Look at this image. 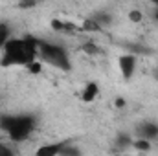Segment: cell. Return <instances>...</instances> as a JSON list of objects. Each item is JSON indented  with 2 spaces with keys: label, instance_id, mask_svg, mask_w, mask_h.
I'll use <instances>...</instances> for the list:
<instances>
[{
  "label": "cell",
  "instance_id": "2e32d148",
  "mask_svg": "<svg viewBox=\"0 0 158 156\" xmlns=\"http://www.w3.org/2000/svg\"><path fill=\"white\" fill-rule=\"evenodd\" d=\"M26 68H28L31 74H39V72H40V64H39V63H35V61H33V63H30Z\"/></svg>",
  "mask_w": 158,
  "mask_h": 156
},
{
  "label": "cell",
  "instance_id": "ba28073f",
  "mask_svg": "<svg viewBox=\"0 0 158 156\" xmlns=\"http://www.w3.org/2000/svg\"><path fill=\"white\" fill-rule=\"evenodd\" d=\"M52 28L55 31H63V33H74L76 26L70 22H63V20H52Z\"/></svg>",
  "mask_w": 158,
  "mask_h": 156
},
{
  "label": "cell",
  "instance_id": "d6986e66",
  "mask_svg": "<svg viewBox=\"0 0 158 156\" xmlns=\"http://www.w3.org/2000/svg\"><path fill=\"white\" fill-rule=\"evenodd\" d=\"M0 156H13V153H11L6 145H2V143H0Z\"/></svg>",
  "mask_w": 158,
  "mask_h": 156
},
{
  "label": "cell",
  "instance_id": "5bb4252c",
  "mask_svg": "<svg viewBox=\"0 0 158 156\" xmlns=\"http://www.w3.org/2000/svg\"><path fill=\"white\" fill-rule=\"evenodd\" d=\"M142 17H143V15H142V11H140V9H132V11L129 13V18H131L132 22H140V20H142Z\"/></svg>",
  "mask_w": 158,
  "mask_h": 156
},
{
  "label": "cell",
  "instance_id": "7402d4cb",
  "mask_svg": "<svg viewBox=\"0 0 158 156\" xmlns=\"http://www.w3.org/2000/svg\"><path fill=\"white\" fill-rule=\"evenodd\" d=\"M114 156H119V154H114Z\"/></svg>",
  "mask_w": 158,
  "mask_h": 156
},
{
  "label": "cell",
  "instance_id": "8992f818",
  "mask_svg": "<svg viewBox=\"0 0 158 156\" xmlns=\"http://www.w3.org/2000/svg\"><path fill=\"white\" fill-rule=\"evenodd\" d=\"M61 149H63L61 143H48V145L39 147L37 153H35V156H59Z\"/></svg>",
  "mask_w": 158,
  "mask_h": 156
},
{
  "label": "cell",
  "instance_id": "4fadbf2b",
  "mask_svg": "<svg viewBox=\"0 0 158 156\" xmlns=\"http://www.w3.org/2000/svg\"><path fill=\"white\" fill-rule=\"evenodd\" d=\"M98 24H99V28H101V24H110V17H107V15H103V13H99V15H94L92 17Z\"/></svg>",
  "mask_w": 158,
  "mask_h": 156
},
{
  "label": "cell",
  "instance_id": "3957f363",
  "mask_svg": "<svg viewBox=\"0 0 158 156\" xmlns=\"http://www.w3.org/2000/svg\"><path fill=\"white\" fill-rule=\"evenodd\" d=\"M39 53L52 66H55L59 70H70V61H68V55H66L64 48H61L57 44H50V42L39 40Z\"/></svg>",
  "mask_w": 158,
  "mask_h": 156
},
{
  "label": "cell",
  "instance_id": "8fae6325",
  "mask_svg": "<svg viewBox=\"0 0 158 156\" xmlns=\"http://www.w3.org/2000/svg\"><path fill=\"white\" fill-rule=\"evenodd\" d=\"M132 145H134V149H138V151H143V153L151 149V143H149L147 140H142V138H140V140H136Z\"/></svg>",
  "mask_w": 158,
  "mask_h": 156
},
{
  "label": "cell",
  "instance_id": "ac0fdd59",
  "mask_svg": "<svg viewBox=\"0 0 158 156\" xmlns=\"http://www.w3.org/2000/svg\"><path fill=\"white\" fill-rule=\"evenodd\" d=\"M132 51H136V53H149V50L147 48H143V46H129Z\"/></svg>",
  "mask_w": 158,
  "mask_h": 156
},
{
  "label": "cell",
  "instance_id": "52a82bcc",
  "mask_svg": "<svg viewBox=\"0 0 158 156\" xmlns=\"http://www.w3.org/2000/svg\"><path fill=\"white\" fill-rule=\"evenodd\" d=\"M98 92H99V88H98V84L96 83H88L86 86H85V92H83V101L85 103H90V101H94L96 99V96H98Z\"/></svg>",
  "mask_w": 158,
  "mask_h": 156
},
{
  "label": "cell",
  "instance_id": "44dd1931",
  "mask_svg": "<svg viewBox=\"0 0 158 156\" xmlns=\"http://www.w3.org/2000/svg\"><path fill=\"white\" fill-rule=\"evenodd\" d=\"M155 17H156V20H158V9H156V15H155Z\"/></svg>",
  "mask_w": 158,
  "mask_h": 156
},
{
  "label": "cell",
  "instance_id": "6da1fadb",
  "mask_svg": "<svg viewBox=\"0 0 158 156\" xmlns=\"http://www.w3.org/2000/svg\"><path fill=\"white\" fill-rule=\"evenodd\" d=\"M37 51H39V40L33 37L11 39L4 46V57L0 64L2 66H13V64L28 66L30 63L35 61Z\"/></svg>",
  "mask_w": 158,
  "mask_h": 156
},
{
  "label": "cell",
  "instance_id": "e0dca14e",
  "mask_svg": "<svg viewBox=\"0 0 158 156\" xmlns=\"http://www.w3.org/2000/svg\"><path fill=\"white\" fill-rule=\"evenodd\" d=\"M83 50H85V51H86V53H90V55H94V53H96V51H98V48H96V46H94V44H92V42H86V44H85V46H83Z\"/></svg>",
  "mask_w": 158,
  "mask_h": 156
},
{
  "label": "cell",
  "instance_id": "30bf717a",
  "mask_svg": "<svg viewBox=\"0 0 158 156\" xmlns=\"http://www.w3.org/2000/svg\"><path fill=\"white\" fill-rule=\"evenodd\" d=\"M7 40H9V26L7 24H0V48L6 46Z\"/></svg>",
  "mask_w": 158,
  "mask_h": 156
},
{
  "label": "cell",
  "instance_id": "7c38bea8",
  "mask_svg": "<svg viewBox=\"0 0 158 156\" xmlns=\"http://www.w3.org/2000/svg\"><path fill=\"white\" fill-rule=\"evenodd\" d=\"M59 156H81V153H79L76 147H66V145H63Z\"/></svg>",
  "mask_w": 158,
  "mask_h": 156
},
{
  "label": "cell",
  "instance_id": "5b68a950",
  "mask_svg": "<svg viewBox=\"0 0 158 156\" xmlns=\"http://www.w3.org/2000/svg\"><path fill=\"white\" fill-rule=\"evenodd\" d=\"M138 134L142 140H153V138H158V125H153V123H142L138 127Z\"/></svg>",
  "mask_w": 158,
  "mask_h": 156
},
{
  "label": "cell",
  "instance_id": "9a60e30c",
  "mask_svg": "<svg viewBox=\"0 0 158 156\" xmlns=\"http://www.w3.org/2000/svg\"><path fill=\"white\" fill-rule=\"evenodd\" d=\"M118 145H131V138L127 136V134H119L118 136Z\"/></svg>",
  "mask_w": 158,
  "mask_h": 156
},
{
  "label": "cell",
  "instance_id": "ffe728a7",
  "mask_svg": "<svg viewBox=\"0 0 158 156\" xmlns=\"http://www.w3.org/2000/svg\"><path fill=\"white\" fill-rule=\"evenodd\" d=\"M116 107H118V109H121V107H125V99H121V97H118V99H116Z\"/></svg>",
  "mask_w": 158,
  "mask_h": 156
},
{
  "label": "cell",
  "instance_id": "7a4b0ae2",
  "mask_svg": "<svg viewBox=\"0 0 158 156\" xmlns=\"http://www.w3.org/2000/svg\"><path fill=\"white\" fill-rule=\"evenodd\" d=\"M33 127H35V119L31 116H2L0 117V129H4L13 142L28 140L31 130H33Z\"/></svg>",
  "mask_w": 158,
  "mask_h": 156
},
{
  "label": "cell",
  "instance_id": "9c48e42d",
  "mask_svg": "<svg viewBox=\"0 0 158 156\" xmlns=\"http://www.w3.org/2000/svg\"><path fill=\"white\" fill-rule=\"evenodd\" d=\"M83 30H85V31H101L99 24H98L94 18H85V22H83Z\"/></svg>",
  "mask_w": 158,
  "mask_h": 156
},
{
  "label": "cell",
  "instance_id": "277c9868",
  "mask_svg": "<svg viewBox=\"0 0 158 156\" xmlns=\"http://www.w3.org/2000/svg\"><path fill=\"white\" fill-rule=\"evenodd\" d=\"M134 64H136V59L134 55H121L119 57V70L123 74V77L129 79L134 72Z\"/></svg>",
  "mask_w": 158,
  "mask_h": 156
}]
</instances>
